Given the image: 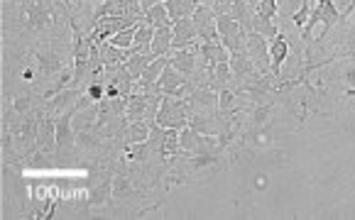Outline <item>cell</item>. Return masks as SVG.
Listing matches in <instances>:
<instances>
[{"label":"cell","instance_id":"7402d4cb","mask_svg":"<svg viewBox=\"0 0 355 220\" xmlns=\"http://www.w3.org/2000/svg\"><path fill=\"white\" fill-rule=\"evenodd\" d=\"M140 22V20H137ZM137 22L135 25H130V27H125V30H121L118 35H113L108 39L110 44H115V47H121V49H130L132 44H135V30H137Z\"/></svg>","mask_w":355,"mask_h":220},{"label":"cell","instance_id":"6da1fadb","mask_svg":"<svg viewBox=\"0 0 355 220\" xmlns=\"http://www.w3.org/2000/svg\"><path fill=\"white\" fill-rule=\"evenodd\" d=\"M10 3H17V20L22 30L37 32V35L57 30L59 8L54 0H10Z\"/></svg>","mask_w":355,"mask_h":220},{"label":"cell","instance_id":"44dd1931","mask_svg":"<svg viewBox=\"0 0 355 220\" xmlns=\"http://www.w3.org/2000/svg\"><path fill=\"white\" fill-rule=\"evenodd\" d=\"M145 22H150L152 27H162V25H172V17L164 3H157L150 10H145Z\"/></svg>","mask_w":355,"mask_h":220},{"label":"cell","instance_id":"3957f363","mask_svg":"<svg viewBox=\"0 0 355 220\" xmlns=\"http://www.w3.org/2000/svg\"><path fill=\"white\" fill-rule=\"evenodd\" d=\"M216 27H218L220 44L228 49L230 54H241L248 52V32L241 27V22L235 20L230 12L216 17Z\"/></svg>","mask_w":355,"mask_h":220},{"label":"cell","instance_id":"9a60e30c","mask_svg":"<svg viewBox=\"0 0 355 220\" xmlns=\"http://www.w3.org/2000/svg\"><path fill=\"white\" fill-rule=\"evenodd\" d=\"M152 37H155V27H152L150 22H145V17H142V20L137 22L135 44L130 47V52L132 54H150V49H152Z\"/></svg>","mask_w":355,"mask_h":220},{"label":"cell","instance_id":"484cf974","mask_svg":"<svg viewBox=\"0 0 355 220\" xmlns=\"http://www.w3.org/2000/svg\"><path fill=\"white\" fill-rule=\"evenodd\" d=\"M67 6H78V3H96V0H64Z\"/></svg>","mask_w":355,"mask_h":220},{"label":"cell","instance_id":"ac0fdd59","mask_svg":"<svg viewBox=\"0 0 355 220\" xmlns=\"http://www.w3.org/2000/svg\"><path fill=\"white\" fill-rule=\"evenodd\" d=\"M150 130L152 125L147 120H137V122H128L123 137H125V145H135V142H145L150 140Z\"/></svg>","mask_w":355,"mask_h":220},{"label":"cell","instance_id":"83f0119b","mask_svg":"<svg viewBox=\"0 0 355 220\" xmlns=\"http://www.w3.org/2000/svg\"><path fill=\"white\" fill-rule=\"evenodd\" d=\"M353 37H355V32H353Z\"/></svg>","mask_w":355,"mask_h":220},{"label":"cell","instance_id":"ffe728a7","mask_svg":"<svg viewBox=\"0 0 355 220\" xmlns=\"http://www.w3.org/2000/svg\"><path fill=\"white\" fill-rule=\"evenodd\" d=\"M155 54H132L130 59H125V68L130 71V76L135 81H140V76H142V71H145L147 66H150L152 62H155Z\"/></svg>","mask_w":355,"mask_h":220},{"label":"cell","instance_id":"9c48e42d","mask_svg":"<svg viewBox=\"0 0 355 220\" xmlns=\"http://www.w3.org/2000/svg\"><path fill=\"white\" fill-rule=\"evenodd\" d=\"M169 64L177 68L179 73H184L187 79H191L193 73L199 71L201 66V59H199V49H196V42L187 49H179V52L169 54Z\"/></svg>","mask_w":355,"mask_h":220},{"label":"cell","instance_id":"d6986e66","mask_svg":"<svg viewBox=\"0 0 355 220\" xmlns=\"http://www.w3.org/2000/svg\"><path fill=\"white\" fill-rule=\"evenodd\" d=\"M135 194H137V189H135V183H132V178L128 176V174H115L113 176V199L125 201Z\"/></svg>","mask_w":355,"mask_h":220},{"label":"cell","instance_id":"5b68a950","mask_svg":"<svg viewBox=\"0 0 355 220\" xmlns=\"http://www.w3.org/2000/svg\"><path fill=\"white\" fill-rule=\"evenodd\" d=\"M76 113H78V108H71L57 118V154L59 157H67V154L73 152V145H76L73 116H76Z\"/></svg>","mask_w":355,"mask_h":220},{"label":"cell","instance_id":"277c9868","mask_svg":"<svg viewBox=\"0 0 355 220\" xmlns=\"http://www.w3.org/2000/svg\"><path fill=\"white\" fill-rule=\"evenodd\" d=\"M184 100H187L191 116H199V113H218V91H214L211 86H193L191 93Z\"/></svg>","mask_w":355,"mask_h":220},{"label":"cell","instance_id":"52a82bcc","mask_svg":"<svg viewBox=\"0 0 355 220\" xmlns=\"http://www.w3.org/2000/svg\"><path fill=\"white\" fill-rule=\"evenodd\" d=\"M216 17L218 15H216L209 6H204V3H201V6L196 8V12L191 15L193 27H196V32H199L201 42H220L218 27H216Z\"/></svg>","mask_w":355,"mask_h":220},{"label":"cell","instance_id":"2e32d148","mask_svg":"<svg viewBox=\"0 0 355 220\" xmlns=\"http://www.w3.org/2000/svg\"><path fill=\"white\" fill-rule=\"evenodd\" d=\"M164 6H167L169 17L174 22V20H184V17H191L201 3L199 0H164Z\"/></svg>","mask_w":355,"mask_h":220},{"label":"cell","instance_id":"4316f807","mask_svg":"<svg viewBox=\"0 0 355 220\" xmlns=\"http://www.w3.org/2000/svg\"><path fill=\"white\" fill-rule=\"evenodd\" d=\"M250 3H255V6H257V3H260V0H250Z\"/></svg>","mask_w":355,"mask_h":220},{"label":"cell","instance_id":"ba28073f","mask_svg":"<svg viewBox=\"0 0 355 220\" xmlns=\"http://www.w3.org/2000/svg\"><path fill=\"white\" fill-rule=\"evenodd\" d=\"M35 149L37 152H44V154L57 152V118L49 116L47 110L40 116V130H37Z\"/></svg>","mask_w":355,"mask_h":220},{"label":"cell","instance_id":"e0dca14e","mask_svg":"<svg viewBox=\"0 0 355 220\" xmlns=\"http://www.w3.org/2000/svg\"><path fill=\"white\" fill-rule=\"evenodd\" d=\"M98 49H101V62H103L105 66H118V64H123L125 59L132 57L130 49H121V47H115V44H110V42L98 44Z\"/></svg>","mask_w":355,"mask_h":220},{"label":"cell","instance_id":"7a4b0ae2","mask_svg":"<svg viewBox=\"0 0 355 220\" xmlns=\"http://www.w3.org/2000/svg\"><path fill=\"white\" fill-rule=\"evenodd\" d=\"M189 105L184 98H177V95H162V103H159V110H157V122L167 130H179L189 127Z\"/></svg>","mask_w":355,"mask_h":220},{"label":"cell","instance_id":"5bb4252c","mask_svg":"<svg viewBox=\"0 0 355 220\" xmlns=\"http://www.w3.org/2000/svg\"><path fill=\"white\" fill-rule=\"evenodd\" d=\"M172 42H174L172 25L155 27V37H152L150 52L155 54V57H169V54H172Z\"/></svg>","mask_w":355,"mask_h":220},{"label":"cell","instance_id":"603a6c76","mask_svg":"<svg viewBox=\"0 0 355 220\" xmlns=\"http://www.w3.org/2000/svg\"><path fill=\"white\" fill-rule=\"evenodd\" d=\"M311 6H313V0H302V6H299V10L294 12L289 20H292V25L297 27L299 32L304 30V25H306V20H309V12H311Z\"/></svg>","mask_w":355,"mask_h":220},{"label":"cell","instance_id":"7c38bea8","mask_svg":"<svg viewBox=\"0 0 355 220\" xmlns=\"http://www.w3.org/2000/svg\"><path fill=\"white\" fill-rule=\"evenodd\" d=\"M289 49H292V44H289L287 35L284 32H279L275 39H270V59H272V73H275V79L282 81V66L284 62H287L289 57Z\"/></svg>","mask_w":355,"mask_h":220},{"label":"cell","instance_id":"8992f818","mask_svg":"<svg viewBox=\"0 0 355 220\" xmlns=\"http://www.w3.org/2000/svg\"><path fill=\"white\" fill-rule=\"evenodd\" d=\"M248 57L252 59V64L257 66V71L262 76H275L272 73V59H270V42L260 35H248Z\"/></svg>","mask_w":355,"mask_h":220},{"label":"cell","instance_id":"8fae6325","mask_svg":"<svg viewBox=\"0 0 355 220\" xmlns=\"http://www.w3.org/2000/svg\"><path fill=\"white\" fill-rule=\"evenodd\" d=\"M172 32H174L172 52H179V49H187V47H191L193 42H199V32H196V27H193L191 17L174 20L172 22Z\"/></svg>","mask_w":355,"mask_h":220},{"label":"cell","instance_id":"30bf717a","mask_svg":"<svg viewBox=\"0 0 355 220\" xmlns=\"http://www.w3.org/2000/svg\"><path fill=\"white\" fill-rule=\"evenodd\" d=\"M329 64H336V71L331 79H338L340 84H343L345 93L355 95V52L345 54V57H340V59H334V62H329ZM329 64H326V66H329Z\"/></svg>","mask_w":355,"mask_h":220},{"label":"cell","instance_id":"d4e9b609","mask_svg":"<svg viewBox=\"0 0 355 220\" xmlns=\"http://www.w3.org/2000/svg\"><path fill=\"white\" fill-rule=\"evenodd\" d=\"M157 3H164V0H140V6H142V12L150 10L152 6H157Z\"/></svg>","mask_w":355,"mask_h":220},{"label":"cell","instance_id":"4fadbf2b","mask_svg":"<svg viewBox=\"0 0 355 220\" xmlns=\"http://www.w3.org/2000/svg\"><path fill=\"white\" fill-rule=\"evenodd\" d=\"M196 49H199V59H201V66L206 68H214L223 62H230V52L223 47L220 42H196Z\"/></svg>","mask_w":355,"mask_h":220},{"label":"cell","instance_id":"cb8c5ba5","mask_svg":"<svg viewBox=\"0 0 355 220\" xmlns=\"http://www.w3.org/2000/svg\"><path fill=\"white\" fill-rule=\"evenodd\" d=\"M201 3H204V6H209L216 15H223V12H228L230 6H233V0H201Z\"/></svg>","mask_w":355,"mask_h":220}]
</instances>
